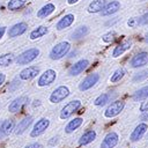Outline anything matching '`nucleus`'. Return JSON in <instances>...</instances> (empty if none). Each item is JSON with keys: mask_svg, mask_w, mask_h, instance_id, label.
<instances>
[{"mask_svg": "<svg viewBox=\"0 0 148 148\" xmlns=\"http://www.w3.org/2000/svg\"><path fill=\"white\" fill-rule=\"evenodd\" d=\"M82 123H83V119H82V118H74L73 120H71V121L66 125L65 132H66V133H72V132H74L76 128H79V127L82 125Z\"/></svg>", "mask_w": 148, "mask_h": 148, "instance_id": "23", "label": "nucleus"}, {"mask_svg": "<svg viewBox=\"0 0 148 148\" xmlns=\"http://www.w3.org/2000/svg\"><path fill=\"white\" fill-rule=\"evenodd\" d=\"M140 1H146V0H140Z\"/></svg>", "mask_w": 148, "mask_h": 148, "instance_id": "43", "label": "nucleus"}, {"mask_svg": "<svg viewBox=\"0 0 148 148\" xmlns=\"http://www.w3.org/2000/svg\"><path fill=\"white\" fill-rule=\"evenodd\" d=\"M89 32V30H88V28L87 27H79L77 29H75L74 30V32L72 34V38L73 39H79V38H82V37H84Z\"/></svg>", "mask_w": 148, "mask_h": 148, "instance_id": "29", "label": "nucleus"}, {"mask_svg": "<svg viewBox=\"0 0 148 148\" xmlns=\"http://www.w3.org/2000/svg\"><path fill=\"white\" fill-rule=\"evenodd\" d=\"M49 32V29L47 27H44V25H40L36 29H34L31 32H30V39H37L44 35H46Z\"/></svg>", "mask_w": 148, "mask_h": 148, "instance_id": "25", "label": "nucleus"}, {"mask_svg": "<svg viewBox=\"0 0 148 148\" xmlns=\"http://www.w3.org/2000/svg\"><path fill=\"white\" fill-rule=\"evenodd\" d=\"M88 65H89V61L86 60V59H82V60H80V61L73 64V65L69 67V69H68V74H69L71 76L79 75L80 73H82V72L88 67Z\"/></svg>", "mask_w": 148, "mask_h": 148, "instance_id": "11", "label": "nucleus"}, {"mask_svg": "<svg viewBox=\"0 0 148 148\" xmlns=\"http://www.w3.org/2000/svg\"><path fill=\"white\" fill-rule=\"evenodd\" d=\"M98 80H99V75H98V74H95V73H94V74H89L87 77H84V79L82 80V82H81L80 86H79V89L82 90V91L88 90V89H90L92 86H95Z\"/></svg>", "mask_w": 148, "mask_h": 148, "instance_id": "8", "label": "nucleus"}, {"mask_svg": "<svg viewBox=\"0 0 148 148\" xmlns=\"http://www.w3.org/2000/svg\"><path fill=\"white\" fill-rule=\"evenodd\" d=\"M27 28H28V25H27V23H24V22L16 23V24H14V25L8 30V36H9V37H17V36L24 34L25 30H27Z\"/></svg>", "mask_w": 148, "mask_h": 148, "instance_id": "14", "label": "nucleus"}, {"mask_svg": "<svg viewBox=\"0 0 148 148\" xmlns=\"http://www.w3.org/2000/svg\"><path fill=\"white\" fill-rule=\"evenodd\" d=\"M120 9V2L119 1H111L108 5H105V7L102 9L101 14L103 16H108V15H112L116 12H118Z\"/></svg>", "mask_w": 148, "mask_h": 148, "instance_id": "17", "label": "nucleus"}, {"mask_svg": "<svg viewBox=\"0 0 148 148\" xmlns=\"http://www.w3.org/2000/svg\"><path fill=\"white\" fill-rule=\"evenodd\" d=\"M69 49H71V44L68 42H60L56 46H53V49L51 50L50 58L52 60H59L68 53Z\"/></svg>", "mask_w": 148, "mask_h": 148, "instance_id": "1", "label": "nucleus"}, {"mask_svg": "<svg viewBox=\"0 0 148 148\" xmlns=\"http://www.w3.org/2000/svg\"><path fill=\"white\" fill-rule=\"evenodd\" d=\"M147 77H148V72L147 71H142V72L136 73L133 76V82H141V81L146 80Z\"/></svg>", "mask_w": 148, "mask_h": 148, "instance_id": "32", "label": "nucleus"}, {"mask_svg": "<svg viewBox=\"0 0 148 148\" xmlns=\"http://www.w3.org/2000/svg\"><path fill=\"white\" fill-rule=\"evenodd\" d=\"M52 139H53V140H51V141H50V142H49V143H50V145H53V143H54V142H56V143H57V141H58V138H57V136H56V138H52Z\"/></svg>", "mask_w": 148, "mask_h": 148, "instance_id": "40", "label": "nucleus"}, {"mask_svg": "<svg viewBox=\"0 0 148 148\" xmlns=\"http://www.w3.org/2000/svg\"><path fill=\"white\" fill-rule=\"evenodd\" d=\"M27 0H9L7 7L9 10H17L25 5Z\"/></svg>", "mask_w": 148, "mask_h": 148, "instance_id": "28", "label": "nucleus"}, {"mask_svg": "<svg viewBox=\"0 0 148 148\" xmlns=\"http://www.w3.org/2000/svg\"><path fill=\"white\" fill-rule=\"evenodd\" d=\"M127 24H128L130 27H134V25H136V18H131V20L127 22Z\"/></svg>", "mask_w": 148, "mask_h": 148, "instance_id": "37", "label": "nucleus"}, {"mask_svg": "<svg viewBox=\"0 0 148 148\" xmlns=\"http://www.w3.org/2000/svg\"><path fill=\"white\" fill-rule=\"evenodd\" d=\"M118 140H119L118 134L114 133V132H110L103 139V141L101 143V148H113V147L117 146Z\"/></svg>", "mask_w": 148, "mask_h": 148, "instance_id": "12", "label": "nucleus"}, {"mask_svg": "<svg viewBox=\"0 0 148 148\" xmlns=\"http://www.w3.org/2000/svg\"><path fill=\"white\" fill-rule=\"evenodd\" d=\"M32 123V117H30V116H28V117H25V118H23L17 125H16V128H15V134L16 135H20V134H22L28 127H29V125Z\"/></svg>", "mask_w": 148, "mask_h": 148, "instance_id": "20", "label": "nucleus"}, {"mask_svg": "<svg viewBox=\"0 0 148 148\" xmlns=\"http://www.w3.org/2000/svg\"><path fill=\"white\" fill-rule=\"evenodd\" d=\"M124 106H125V103H124L123 101H114L113 103H111V104L106 108V110H105V112H104V116H105L106 118L116 117L117 114H119V113L123 111Z\"/></svg>", "mask_w": 148, "mask_h": 148, "instance_id": "4", "label": "nucleus"}, {"mask_svg": "<svg viewBox=\"0 0 148 148\" xmlns=\"http://www.w3.org/2000/svg\"><path fill=\"white\" fill-rule=\"evenodd\" d=\"M105 7V0H92L88 6L89 13H98Z\"/></svg>", "mask_w": 148, "mask_h": 148, "instance_id": "21", "label": "nucleus"}, {"mask_svg": "<svg viewBox=\"0 0 148 148\" xmlns=\"http://www.w3.org/2000/svg\"><path fill=\"white\" fill-rule=\"evenodd\" d=\"M24 148H40V145L37 143V142H34V143H30V145L25 146Z\"/></svg>", "mask_w": 148, "mask_h": 148, "instance_id": "36", "label": "nucleus"}, {"mask_svg": "<svg viewBox=\"0 0 148 148\" xmlns=\"http://www.w3.org/2000/svg\"><path fill=\"white\" fill-rule=\"evenodd\" d=\"M5 31H6V27H0V39L2 38V36H3Z\"/></svg>", "mask_w": 148, "mask_h": 148, "instance_id": "38", "label": "nucleus"}, {"mask_svg": "<svg viewBox=\"0 0 148 148\" xmlns=\"http://www.w3.org/2000/svg\"><path fill=\"white\" fill-rule=\"evenodd\" d=\"M140 118H141V120H148V109L143 110V112L140 116Z\"/></svg>", "mask_w": 148, "mask_h": 148, "instance_id": "35", "label": "nucleus"}, {"mask_svg": "<svg viewBox=\"0 0 148 148\" xmlns=\"http://www.w3.org/2000/svg\"><path fill=\"white\" fill-rule=\"evenodd\" d=\"M5 80H6V76H5V74H2V73H0V86L5 82Z\"/></svg>", "mask_w": 148, "mask_h": 148, "instance_id": "39", "label": "nucleus"}, {"mask_svg": "<svg viewBox=\"0 0 148 148\" xmlns=\"http://www.w3.org/2000/svg\"><path fill=\"white\" fill-rule=\"evenodd\" d=\"M27 101H28V97H27V96H21V97L15 98V99L9 104V106H8L9 112L15 113V112L20 111V110L22 109V106L27 103Z\"/></svg>", "mask_w": 148, "mask_h": 148, "instance_id": "13", "label": "nucleus"}, {"mask_svg": "<svg viewBox=\"0 0 148 148\" xmlns=\"http://www.w3.org/2000/svg\"><path fill=\"white\" fill-rule=\"evenodd\" d=\"M131 46H132V42H131V40H125V42L118 44V45L113 49V51H112V56H113L114 58H116V57H119V56H121L125 51L130 50Z\"/></svg>", "mask_w": 148, "mask_h": 148, "instance_id": "19", "label": "nucleus"}, {"mask_svg": "<svg viewBox=\"0 0 148 148\" xmlns=\"http://www.w3.org/2000/svg\"><path fill=\"white\" fill-rule=\"evenodd\" d=\"M14 59H15V57H14L13 53L2 54V56H0V66H3V67L9 66L14 61Z\"/></svg>", "mask_w": 148, "mask_h": 148, "instance_id": "27", "label": "nucleus"}, {"mask_svg": "<svg viewBox=\"0 0 148 148\" xmlns=\"http://www.w3.org/2000/svg\"><path fill=\"white\" fill-rule=\"evenodd\" d=\"M68 95H69V89L66 86H60L52 91V94L50 96V101L52 103H59V102L64 101Z\"/></svg>", "mask_w": 148, "mask_h": 148, "instance_id": "3", "label": "nucleus"}, {"mask_svg": "<svg viewBox=\"0 0 148 148\" xmlns=\"http://www.w3.org/2000/svg\"><path fill=\"white\" fill-rule=\"evenodd\" d=\"M56 77H57L56 71H53V69H47V71H45V72L39 76V79H38V81H37V84H38L39 87L49 86V84H51V83L56 80Z\"/></svg>", "mask_w": 148, "mask_h": 148, "instance_id": "6", "label": "nucleus"}, {"mask_svg": "<svg viewBox=\"0 0 148 148\" xmlns=\"http://www.w3.org/2000/svg\"><path fill=\"white\" fill-rule=\"evenodd\" d=\"M39 73V68L36 66H30L28 68H24L20 73V79L21 80H31L34 79L37 74Z\"/></svg>", "mask_w": 148, "mask_h": 148, "instance_id": "15", "label": "nucleus"}, {"mask_svg": "<svg viewBox=\"0 0 148 148\" xmlns=\"http://www.w3.org/2000/svg\"><path fill=\"white\" fill-rule=\"evenodd\" d=\"M95 138H96V132L95 131H92V130H90V131H87L86 133H83L82 135H81V138H80V140H79V143L80 145H88V143H90V142H92L94 140H95Z\"/></svg>", "mask_w": 148, "mask_h": 148, "instance_id": "22", "label": "nucleus"}, {"mask_svg": "<svg viewBox=\"0 0 148 148\" xmlns=\"http://www.w3.org/2000/svg\"><path fill=\"white\" fill-rule=\"evenodd\" d=\"M147 130H148V125H147L146 123H140V124L133 130V132L131 133L130 140H131L132 142L139 141V140L145 135V133L147 132Z\"/></svg>", "mask_w": 148, "mask_h": 148, "instance_id": "10", "label": "nucleus"}, {"mask_svg": "<svg viewBox=\"0 0 148 148\" xmlns=\"http://www.w3.org/2000/svg\"><path fill=\"white\" fill-rule=\"evenodd\" d=\"M146 98H148V86H145V87L138 89L133 95L134 101H142Z\"/></svg>", "mask_w": 148, "mask_h": 148, "instance_id": "26", "label": "nucleus"}, {"mask_svg": "<svg viewBox=\"0 0 148 148\" xmlns=\"http://www.w3.org/2000/svg\"><path fill=\"white\" fill-rule=\"evenodd\" d=\"M109 99H110V95L109 94H102L95 99L94 103H95L96 106H103L109 102Z\"/></svg>", "mask_w": 148, "mask_h": 148, "instance_id": "30", "label": "nucleus"}, {"mask_svg": "<svg viewBox=\"0 0 148 148\" xmlns=\"http://www.w3.org/2000/svg\"><path fill=\"white\" fill-rule=\"evenodd\" d=\"M54 10V5L53 3H46L45 6H43L38 12H37V16L43 18V17H46L49 16L51 13H53Z\"/></svg>", "mask_w": 148, "mask_h": 148, "instance_id": "24", "label": "nucleus"}, {"mask_svg": "<svg viewBox=\"0 0 148 148\" xmlns=\"http://www.w3.org/2000/svg\"><path fill=\"white\" fill-rule=\"evenodd\" d=\"M148 24V13H145L136 18V25H147Z\"/></svg>", "mask_w": 148, "mask_h": 148, "instance_id": "33", "label": "nucleus"}, {"mask_svg": "<svg viewBox=\"0 0 148 148\" xmlns=\"http://www.w3.org/2000/svg\"><path fill=\"white\" fill-rule=\"evenodd\" d=\"M77 1H80V0H67V2H68L69 5H72V3H75V2H77Z\"/></svg>", "mask_w": 148, "mask_h": 148, "instance_id": "41", "label": "nucleus"}, {"mask_svg": "<svg viewBox=\"0 0 148 148\" xmlns=\"http://www.w3.org/2000/svg\"><path fill=\"white\" fill-rule=\"evenodd\" d=\"M145 40L148 43V32H147V34H146V36H145Z\"/></svg>", "mask_w": 148, "mask_h": 148, "instance_id": "42", "label": "nucleus"}, {"mask_svg": "<svg viewBox=\"0 0 148 148\" xmlns=\"http://www.w3.org/2000/svg\"><path fill=\"white\" fill-rule=\"evenodd\" d=\"M14 130V121L12 119H6L0 124V138L7 136Z\"/></svg>", "mask_w": 148, "mask_h": 148, "instance_id": "16", "label": "nucleus"}, {"mask_svg": "<svg viewBox=\"0 0 148 148\" xmlns=\"http://www.w3.org/2000/svg\"><path fill=\"white\" fill-rule=\"evenodd\" d=\"M73 22H74V15H73V14H67V15L62 16V17L57 22L56 28H57L58 30H62V29L69 27Z\"/></svg>", "mask_w": 148, "mask_h": 148, "instance_id": "18", "label": "nucleus"}, {"mask_svg": "<svg viewBox=\"0 0 148 148\" xmlns=\"http://www.w3.org/2000/svg\"><path fill=\"white\" fill-rule=\"evenodd\" d=\"M124 74H125V71L123 69V68H118V69H116L114 71V73L111 75V82H118V81H120L121 79H123V76H124Z\"/></svg>", "mask_w": 148, "mask_h": 148, "instance_id": "31", "label": "nucleus"}, {"mask_svg": "<svg viewBox=\"0 0 148 148\" xmlns=\"http://www.w3.org/2000/svg\"><path fill=\"white\" fill-rule=\"evenodd\" d=\"M39 54V50L37 47H31V49H28L27 51L22 52L17 59H16V64L17 65H25V64H29L31 62L32 60H35Z\"/></svg>", "mask_w": 148, "mask_h": 148, "instance_id": "2", "label": "nucleus"}, {"mask_svg": "<svg viewBox=\"0 0 148 148\" xmlns=\"http://www.w3.org/2000/svg\"><path fill=\"white\" fill-rule=\"evenodd\" d=\"M148 64V52H140L138 54H135L132 59L130 65L133 68H139V67H143Z\"/></svg>", "mask_w": 148, "mask_h": 148, "instance_id": "7", "label": "nucleus"}, {"mask_svg": "<svg viewBox=\"0 0 148 148\" xmlns=\"http://www.w3.org/2000/svg\"><path fill=\"white\" fill-rule=\"evenodd\" d=\"M49 125H50L49 119H46V118H42V119H39V120L35 124V126H34V128H32L30 135H31L32 138L40 135L42 133L45 132V130L49 127Z\"/></svg>", "mask_w": 148, "mask_h": 148, "instance_id": "9", "label": "nucleus"}, {"mask_svg": "<svg viewBox=\"0 0 148 148\" xmlns=\"http://www.w3.org/2000/svg\"><path fill=\"white\" fill-rule=\"evenodd\" d=\"M104 42H106V43H110V42H112L113 39H114V32L112 31V32H108V34H105L104 36H103V38H102Z\"/></svg>", "mask_w": 148, "mask_h": 148, "instance_id": "34", "label": "nucleus"}, {"mask_svg": "<svg viewBox=\"0 0 148 148\" xmlns=\"http://www.w3.org/2000/svg\"><path fill=\"white\" fill-rule=\"evenodd\" d=\"M80 106H81V102L77 101V99L67 103V104L61 109V111H60V118H61V119L68 118V117H69L71 114H73L77 109H80Z\"/></svg>", "mask_w": 148, "mask_h": 148, "instance_id": "5", "label": "nucleus"}]
</instances>
